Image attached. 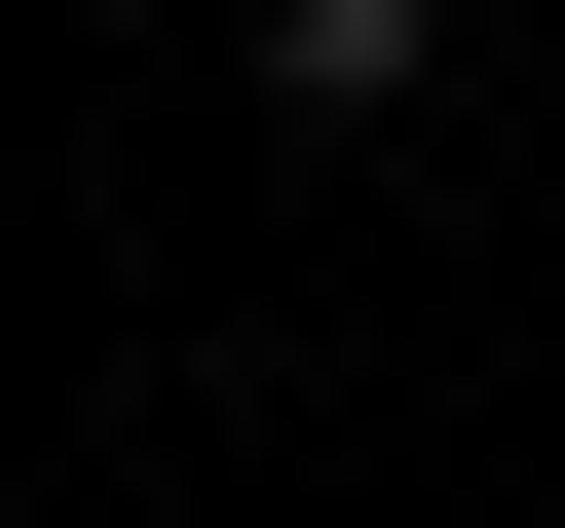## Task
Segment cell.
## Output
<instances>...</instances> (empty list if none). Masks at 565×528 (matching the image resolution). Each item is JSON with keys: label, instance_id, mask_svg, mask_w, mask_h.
<instances>
[{"label": "cell", "instance_id": "6da1fadb", "mask_svg": "<svg viewBox=\"0 0 565 528\" xmlns=\"http://www.w3.org/2000/svg\"><path fill=\"white\" fill-rule=\"evenodd\" d=\"M264 114H415V0H264Z\"/></svg>", "mask_w": 565, "mask_h": 528}]
</instances>
